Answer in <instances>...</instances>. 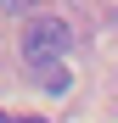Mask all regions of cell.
Segmentation results:
<instances>
[{"instance_id": "1", "label": "cell", "mask_w": 118, "mask_h": 123, "mask_svg": "<svg viewBox=\"0 0 118 123\" xmlns=\"http://www.w3.org/2000/svg\"><path fill=\"white\" fill-rule=\"evenodd\" d=\"M73 50V28L68 23H56V17H39V23H28L23 28V56L34 62H56V56H68Z\"/></svg>"}, {"instance_id": "3", "label": "cell", "mask_w": 118, "mask_h": 123, "mask_svg": "<svg viewBox=\"0 0 118 123\" xmlns=\"http://www.w3.org/2000/svg\"><path fill=\"white\" fill-rule=\"evenodd\" d=\"M17 123H39V117H17Z\"/></svg>"}, {"instance_id": "4", "label": "cell", "mask_w": 118, "mask_h": 123, "mask_svg": "<svg viewBox=\"0 0 118 123\" xmlns=\"http://www.w3.org/2000/svg\"><path fill=\"white\" fill-rule=\"evenodd\" d=\"M0 123H11V117H6V112H0Z\"/></svg>"}, {"instance_id": "2", "label": "cell", "mask_w": 118, "mask_h": 123, "mask_svg": "<svg viewBox=\"0 0 118 123\" xmlns=\"http://www.w3.org/2000/svg\"><path fill=\"white\" fill-rule=\"evenodd\" d=\"M39 73H45V90H51V95H62V90H68V73L56 67V62H39Z\"/></svg>"}]
</instances>
